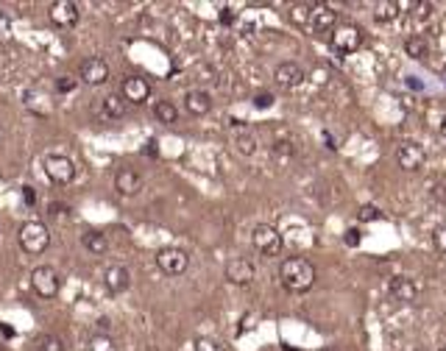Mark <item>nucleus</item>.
I'll list each match as a JSON object with an SVG mask.
<instances>
[{"label": "nucleus", "mask_w": 446, "mask_h": 351, "mask_svg": "<svg viewBox=\"0 0 446 351\" xmlns=\"http://www.w3.org/2000/svg\"><path fill=\"white\" fill-rule=\"evenodd\" d=\"M274 81H276L282 89H296L298 84L304 81V70L298 68L296 62H282V65L274 70Z\"/></svg>", "instance_id": "obj_17"}, {"label": "nucleus", "mask_w": 446, "mask_h": 351, "mask_svg": "<svg viewBox=\"0 0 446 351\" xmlns=\"http://www.w3.org/2000/svg\"><path fill=\"white\" fill-rule=\"evenodd\" d=\"M78 78H81L84 84H89V87H101V84L109 81V65H106L103 59H98V56H89V59L81 62Z\"/></svg>", "instance_id": "obj_11"}, {"label": "nucleus", "mask_w": 446, "mask_h": 351, "mask_svg": "<svg viewBox=\"0 0 446 351\" xmlns=\"http://www.w3.org/2000/svg\"><path fill=\"white\" fill-rule=\"evenodd\" d=\"M424 162H427V151H424L419 142H413V140L399 142V148H396V165H399L402 170L416 173V170L424 167Z\"/></svg>", "instance_id": "obj_7"}, {"label": "nucleus", "mask_w": 446, "mask_h": 351, "mask_svg": "<svg viewBox=\"0 0 446 351\" xmlns=\"http://www.w3.org/2000/svg\"><path fill=\"white\" fill-rule=\"evenodd\" d=\"M101 112L109 120H123L126 117V101H123V95H106L103 103H101Z\"/></svg>", "instance_id": "obj_19"}, {"label": "nucleus", "mask_w": 446, "mask_h": 351, "mask_svg": "<svg viewBox=\"0 0 446 351\" xmlns=\"http://www.w3.org/2000/svg\"><path fill=\"white\" fill-rule=\"evenodd\" d=\"M433 245H435L438 254H444L446 257V223H441V226L433 231Z\"/></svg>", "instance_id": "obj_31"}, {"label": "nucleus", "mask_w": 446, "mask_h": 351, "mask_svg": "<svg viewBox=\"0 0 446 351\" xmlns=\"http://www.w3.org/2000/svg\"><path fill=\"white\" fill-rule=\"evenodd\" d=\"M324 142H326V148H332V151L338 148V142L332 140V134H329V132H324Z\"/></svg>", "instance_id": "obj_40"}, {"label": "nucleus", "mask_w": 446, "mask_h": 351, "mask_svg": "<svg viewBox=\"0 0 446 351\" xmlns=\"http://www.w3.org/2000/svg\"><path fill=\"white\" fill-rule=\"evenodd\" d=\"M360 45H363V31H360L357 25L343 23V25H338V28L332 31V48H335V53L349 56V53H357Z\"/></svg>", "instance_id": "obj_3"}, {"label": "nucleus", "mask_w": 446, "mask_h": 351, "mask_svg": "<svg viewBox=\"0 0 446 351\" xmlns=\"http://www.w3.org/2000/svg\"><path fill=\"white\" fill-rule=\"evenodd\" d=\"M129 284H132V274H129L123 265H112V268H106V274H103V287H106L112 295L126 293V290H129Z\"/></svg>", "instance_id": "obj_16"}, {"label": "nucleus", "mask_w": 446, "mask_h": 351, "mask_svg": "<svg viewBox=\"0 0 446 351\" xmlns=\"http://www.w3.org/2000/svg\"><path fill=\"white\" fill-rule=\"evenodd\" d=\"M45 176H48L53 184H59V187L70 184L75 179L73 159L65 156V153H48V156H45Z\"/></svg>", "instance_id": "obj_5"}, {"label": "nucleus", "mask_w": 446, "mask_h": 351, "mask_svg": "<svg viewBox=\"0 0 446 351\" xmlns=\"http://www.w3.org/2000/svg\"><path fill=\"white\" fill-rule=\"evenodd\" d=\"M37 349L39 351H65V343H62V338H56V335H42V338L37 340Z\"/></svg>", "instance_id": "obj_28"}, {"label": "nucleus", "mask_w": 446, "mask_h": 351, "mask_svg": "<svg viewBox=\"0 0 446 351\" xmlns=\"http://www.w3.org/2000/svg\"><path fill=\"white\" fill-rule=\"evenodd\" d=\"M196 351H229L221 340H212V338H198L196 340Z\"/></svg>", "instance_id": "obj_30"}, {"label": "nucleus", "mask_w": 446, "mask_h": 351, "mask_svg": "<svg viewBox=\"0 0 446 351\" xmlns=\"http://www.w3.org/2000/svg\"><path fill=\"white\" fill-rule=\"evenodd\" d=\"M388 293H390L396 301H402V304H416L421 287L410 279V276H390V281H388Z\"/></svg>", "instance_id": "obj_13"}, {"label": "nucleus", "mask_w": 446, "mask_h": 351, "mask_svg": "<svg viewBox=\"0 0 446 351\" xmlns=\"http://www.w3.org/2000/svg\"><path fill=\"white\" fill-rule=\"evenodd\" d=\"M433 196H435V198L444 204V201H446V184H441V181H438V184H435V190H433Z\"/></svg>", "instance_id": "obj_38"}, {"label": "nucleus", "mask_w": 446, "mask_h": 351, "mask_svg": "<svg viewBox=\"0 0 446 351\" xmlns=\"http://www.w3.org/2000/svg\"><path fill=\"white\" fill-rule=\"evenodd\" d=\"M234 148H237V153H243V156H254L257 153V137L254 134H237L234 137Z\"/></svg>", "instance_id": "obj_24"}, {"label": "nucleus", "mask_w": 446, "mask_h": 351, "mask_svg": "<svg viewBox=\"0 0 446 351\" xmlns=\"http://www.w3.org/2000/svg\"><path fill=\"white\" fill-rule=\"evenodd\" d=\"M120 95H123V101H129V103H146L151 98V84L143 75H129V78L120 84Z\"/></svg>", "instance_id": "obj_14"}, {"label": "nucleus", "mask_w": 446, "mask_h": 351, "mask_svg": "<svg viewBox=\"0 0 446 351\" xmlns=\"http://www.w3.org/2000/svg\"><path fill=\"white\" fill-rule=\"evenodd\" d=\"M48 17H51V23L56 28H73L75 23L81 20V8H78V3H73V0H56L51 6Z\"/></svg>", "instance_id": "obj_9"}, {"label": "nucleus", "mask_w": 446, "mask_h": 351, "mask_svg": "<svg viewBox=\"0 0 446 351\" xmlns=\"http://www.w3.org/2000/svg\"><path fill=\"white\" fill-rule=\"evenodd\" d=\"M48 245H51V231L42 220H28L20 229V248L25 254H42L48 251Z\"/></svg>", "instance_id": "obj_2"}, {"label": "nucleus", "mask_w": 446, "mask_h": 351, "mask_svg": "<svg viewBox=\"0 0 446 351\" xmlns=\"http://www.w3.org/2000/svg\"><path fill=\"white\" fill-rule=\"evenodd\" d=\"M223 274H226V281H229V284L246 287V284H251V281H254V276H257V268H254V262H248V260L237 257V260H229V262H226Z\"/></svg>", "instance_id": "obj_10"}, {"label": "nucleus", "mask_w": 446, "mask_h": 351, "mask_svg": "<svg viewBox=\"0 0 446 351\" xmlns=\"http://www.w3.org/2000/svg\"><path fill=\"white\" fill-rule=\"evenodd\" d=\"M315 265L310 262V260H304V257H288L282 265H279V281H282V287L288 290V293H307V290H312V284H315Z\"/></svg>", "instance_id": "obj_1"}, {"label": "nucleus", "mask_w": 446, "mask_h": 351, "mask_svg": "<svg viewBox=\"0 0 446 351\" xmlns=\"http://www.w3.org/2000/svg\"><path fill=\"white\" fill-rule=\"evenodd\" d=\"M310 28L315 34H332L338 28V11L329 8V6H312V14H310Z\"/></svg>", "instance_id": "obj_15"}, {"label": "nucleus", "mask_w": 446, "mask_h": 351, "mask_svg": "<svg viewBox=\"0 0 446 351\" xmlns=\"http://www.w3.org/2000/svg\"><path fill=\"white\" fill-rule=\"evenodd\" d=\"M360 240H363V237H360V231H357V229H346V234H343V243H346L349 248L360 245Z\"/></svg>", "instance_id": "obj_35"}, {"label": "nucleus", "mask_w": 446, "mask_h": 351, "mask_svg": "<svg viewBox=\"0 0 446 351\" xmlns=\"http://www.w3.org/2000/svg\"><path fill=\"white\" fill-rule=\"evenodd\" d=\"M156 265H159V271L167 274V276H181V274L187 271V265H190V257H187L181 248L167 245V248H159V251H156Z\"/></svg>", "instance_id": "obj_8"}, {"label": "nucleus", "mask_w": 446, "mask_h": 351, "mask_svg": "<svg viewBox=\"0 0 446 351\" xmlns=\"http://www.w3.org/2000/svg\"><path fill=\"white\" fill-rule=\"evenodd\" d=\"M438 351H446V343H444V346H441V349H438Z\"/></svg>", "instance_id": "obj_45"}, {"label": "nucleus", "mask_w": 446, "mask_h": 351, "mask_svg": "<svg viewBox=\"0 0 446 351\" xmlns=\"http://www.w3.org/2000/svg\"><path fill=\"white\" fill-rule=\"evenodd\" d=\"M321 351H338V349H321Z\"/></svg>", "instance_id": "obj_46"}, {"label": "nucleus", "mask_w": 446, "mask_h": 351, "mask_svg": "<svg viewBox=\"0 0 446 351\" xmlns=\"http://www.w3.org/2000/svg\"><path fill=\"white\" fill-rule=\"evenodd\" d=\"M404 53H407L410 59L421 62V59H427V56H430V45H427V39H424V37H410V39L404 42Z\"/></svg>", "instance_id": "obj_22"}, {"label": "nucleus", "mask_w": 446, "mask_h": 351, "mask_svg": "<svg viewBox=\"0 0 446 351\" xmlns=\"http://www.w3.org/2000/svg\"><path fill=\"white\" fill-rule=\"evenodd\" d=\"M56 89H59V92H73V89H75V78L65 75V78H62V81L56 84Z\"/></svg>", "instance_id": "obj_37"}, {"label": "nucleus", "mask_w": 446, "mask_h": 351, "mask_svg": "<svg viewBox=\"0 0 446 351\" xmlns=\"http://www.w3.org/2000/svg\"><path fill=\"white\" fill-rule=\"evenodd\" d=\"M231 20H234L231 8H223V11H221V23H231Z\"/></svg>", "instance_id": "obj_39"}, {"label": "nucleus", "mask_w": 446, "mask_h": 351, "mask_svg": "<svg viewBox=\"0 0 446 351\" xmlns=\"http://www.w3.org/2000/svg\"><path fill=\"white\" fill-rule=\"evenodd\" d=\"M98 329H103V335H106V329H109V318H101V321H98Z\"/></svg>", "instance_id": "obj_41"}, {"label": "nucleus", "mask_w": 446, "mask_h": 351, "mask_svg": "<svg viewBox=\"0 0 446 351\" xmlns=\"http://www.w3.org/2000/svg\"><path fill=\"white\" fill-rule=\"evenodd\" d=\"M376 217H379V210H376L374 204H363V207L357 210V220H363V223H371Z\"/></svg>", "instance_id": "obj_32"}, {"label": "nucleus", "mask_w": 446, "mask_h": 351, "mask_svg": "<svg viewBox=\"0 0 446 351\" xmlns=\"http://www.w3.org/2000/svg\"><path fill=\"white\" fill-rule=\"evenodd\" d=\"M399 11H402V6L396 0H382V3L374 6V20L376 23H393L399 17Z\"/></svg>", "instance_id": "obj_21"}, {"label": "nucleus", "mask_w": 446, "mask_h": 351, "mask_svg": "<svg viewBox=\"0 0 446 351\" xmlns=\"http://www.w3.org/2000/svg\"><path fill=\"white\" fill-rule=\"evenodd\" d=\"M310 14H312V6L310 3H296L293 8H291V23L293 25H310Z\"/></svg>", "instance_id": "obj_25"}, {"label": "nucleus", "mask_w": 446, "mask_h": 351, "mask_svg": "<svg viewBox=\"0 0 446 351\" xmlns=\"http://www.w3.org/2000/svg\"><path fill=\"white\" fill-rule=\"evenodd\" d=\"M413 8H416V11H413V14H416V20H427V17L433 14V3H416Z\"/></svg>", "instance_id": "obj_34"}, {"label": "nucleus", "mask_w": 446, "mask_h": 351, "mask_svg": "<svg viewBox=\"0 0 446 351\" xmlns=\"http://www.w3.org/2000/svg\"><path fill=\"white\" fill-rule=\"evenodd\" d=\"M31 287L39 298H56L62 281H59V274L51 265H39V268L31 271Z\"/></svg>", "instance_id": "obj_6"}, {"label": "nucleus", "mask_w": 446, "mask_h": 351, "mask_svg": "<svg viewBox=\"0 0 446 351\" xmlns=\"http://www.w3.org/2000/svg\"><path fill=\"white\" fill-rule=\"evenodd\" d=\"M81 245L89 251V254H95V257H101V254H106V248H109V240H106V234H101V231H84L81 234Z\"/></svg>", "instance_id": "obj_20"}, {"label": "nucleus", "mask_w": 446, "mask_h": 351, "mask_svg": "<svg viewBox=\"0 0 446 351\" xmlns=\"http://www.w3.org/2000/svg\"><path fill=\"white\" fill-rule=\"evenodd\" d=\"M404 351H421V349H419V346H407Z\"/></svg>", "instance_id": "obj_44"}, {"label": "nucleus", "mask_w": 446, "mask_h": 351, "mask_svg": "<svg viewBox=\"0 0 446 351\" xmlns=\"http://www.w3.org/2000/svg\"><path fill=\"white\" fill-rule=\"evenodd\" d=\"M143 190V176L134 167H120L115 173V193L123 198H134Z\"/></svg>", "instance_id": "obj_12"}, {"label": "nucleus", "mask_w": 446, "mask_h": 351, "mask_svg": "<svg viewBox=\"0 0 446 351\" xmlns=\"http://www.w3.org/2000/svg\"><path fill=\"white\" fill-rule=\"evenodd\" d=\"M48 215H51L53 220H68V217H70V207L62 204V201H51V204H48Z\"/></svg>", "instance_id": "obj_29"}, {"label": "nucleus", "mask_w": 446, "mask_h": 351, "mask_svg": "<svg viewBox=\"0 0 446 351\" xmlns=\"http://www.w3.org/2000/svg\"><path fill=\"white\" fill-rule=\"evenodd\" d=\"M87 351H117V346H115V340L109 335H95L87 343Z\"/></svg>", "instance_id": "obj_27"}, {"label": "nucleus", "mask_w": 446, "mask_h": 351, "mask_svg": "<svg viewBox=\"0 0 446 351\" xmlns=\"http://www.w3.org/2000/svg\"><path fill=\"white\" fill-rule=\"evenodd\" d=\"M23 201H25V207H34V204H37V190H34L31 184L23 187Z\"/></svg>", "instance_id": "obj_36"}, {"label": "nucleus", "mask_w": 446, "mask_h": 351, "mask_svg": "<svg viewBox=\"0 0 446 351\" xmlns=\"http://www.w3.org/2000/svg\"><path fill=\"white\" fill-rule=\"evenodd\" d=\"M146 151H148L151 156H156V140H148V148H146Z\"/></svg>", "instance_id": "obj_42"}, {"label": "nucleus", "mask_w": 446, "mask_h": 351, "mask_svg": "<svg viewBox=\"0 0 446 351\" xmlns=\"http://www.w3.org/2000/svg\"><path fill=\"white\" fill-rule=\"evenodd\" d=\"M153 117H156L159 123H165V126H173V123L179 120V109H176L170 101H156V106H153Z\"/></svg>", "instance_id": "obj_23"}, {"label": "nucleus", "mask_w": 446, "mask_h": 351, "mask_svg": "<svg viewBox=\"0 0 446 351\" xmlns=\"http://www.w3.org/2000/svg\"><path fill=\"white\" fill-rule=\"evenodd\" d=\"M254 106H257V109H271V106H274V95H271V92L254 95Z\"/></svg>", "instance_id": "obj_33"}, {"label": "nucleus", "mask_w": 446, "mask_h": 351, "mask_svg": "<svg viewBox=\"0 0 446 351\" xmlns=\"http://www.w3.org/2000/svg\"><path fill=\"white\" fill-rule=\"evenodd\" d=\"M184 109H187L193 117H204V115H210V109H212V98H210V92H204V89H190V92L184 95Z\"/></svg>", "instance_id": "obj_18"}, {"label": "nucleus", "mask_w": 446, "mask_h": 351, "mask_svg": "<svg viewBox=\"0 0 446 351\" xmlns=\"http://www.w3.org/2000/svg\"><path fill=\"white\" fill-rule=\"evenodd\" d=\"M251 243H254V248L262 254V257H276V254H282V234L274 229V226H268V223H260V226H254V231H251Z\"/></svg>", "instance_id": "obj_4"}, {"label": "nucleus", "mask_w": 446, "mask_h": 351, "mask_svg": "<svg viewBox=\"0 0 446 351\" xmlns=\"http://www.w3.org/2000/svg\"><path fill=\"white\" fill-rule=\"evenodd\" d=\"M293 153H296V148L291 145L288 140H279L274 142V159L279 162V165H285V162H291L293 159Z\"/></svg>", "instance_id": "obj_26"}, {"label": "nucleus", "mask_w": 446, "mask_h": 351, "mask_svg": "<svg viewBox=\"0 0 446 351\" xmlns=\"http://www.w3.org/2000/svg\"><path fill=\"white\" fill-rule=\"evenodd\" d=\"M441 134L446 137V115H444V120H441Z\"/></svg>", "instance_id": "obj_43"}]
</instances>
